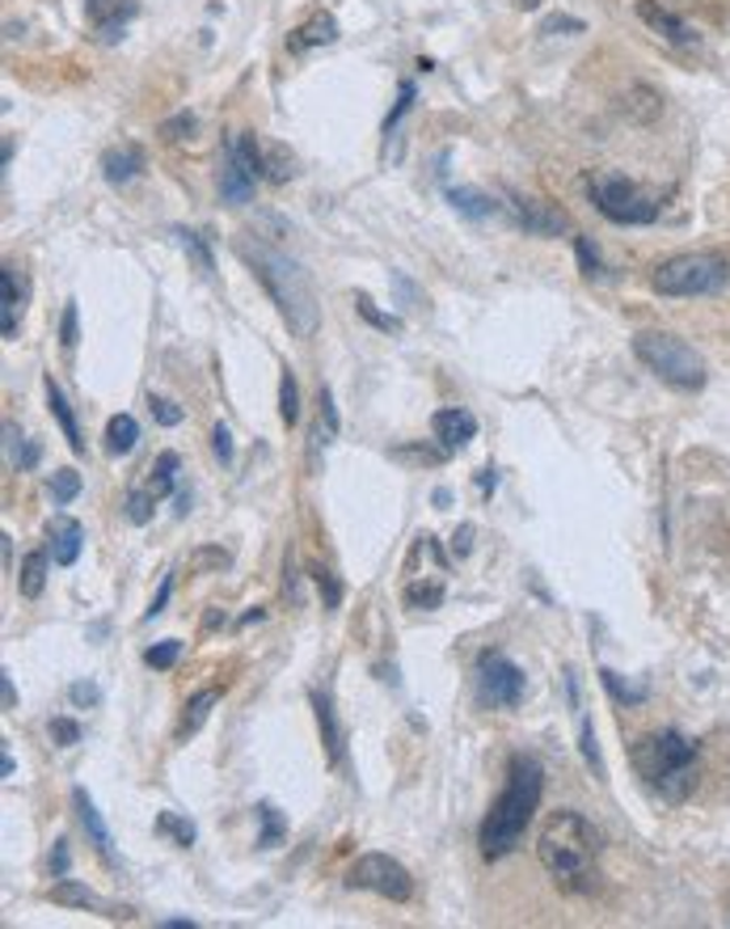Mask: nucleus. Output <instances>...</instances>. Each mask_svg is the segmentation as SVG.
Here are the masks:
<instances>
[{"instance_id":"obj_4","label":"nucleus","mask_w":730,"mask_h":929,"mask_svg":"<svg viewBox=\"0 0 730 929\" xmlns=\"http://www.w3.org/2000/svg\"><path fill=\"white\" fill-rule=\"evenodd\" d=\"M630 764L663 803H684L697 787V743L680 731H655L630 748Z\"/></svg>"},{"instance_id":"obj_49","label":"nucleus","mask_w":730,"mask_h":929,"mask_svg":"<svg viewBox=\"0 0 730 929\" xmlns=\"http://www.w3.org/2000/svg\"><path fill=\"white\" fill-rule=\"evenodd\" d=\"M182 131H194V115H173L169 123H161V140H182Z\"/></svg>"},{"instance_id":"obj_30","label":"nucleus","mask_w":730,"mask_h":929,"mask_svg":"<svg viewBox=\"0 0 730 929\" xmlns=\"http://www.w3.org/2000/svg\"><path fill=\"white\" fill-rule=\"evenodd\" d=\"M157 833L161 836H169V841H173V845H182V849H190V845H194V824H190L187 815H178V811H161V815H157Z\"/></svg>"},{"instance_id":"obj_32","label":"nucleus","mask_w":730,"mask_h":929,"mask_svg":"<svg viewBox=\"0 0 730 929\" xmlns=\"http://www.w3.org/2000/svg\"><path fill=\"white\" fill-rule=\"evenodd\" d=\"M258 849H275L283 841V833H287V820H283L279 811H275V803H258Z\"/></svg>"},{"instance_id":"obj_17","label":"nucleus","mask_w":730,"mask_h":929,"mask_svg":"<svg viewBox=\"0 0 730 929\" xmlns=\"http://www.w3.org/2000/svg\"><path fill=\"white\" fill-rule=\"evenodd\" d=\"M144 169V148L140 144H118V148H106L102 152V173H106V182L110 187H127V182H136Z\"/></svg>"},{"instance_id":"obj_40","label":"nucleus","mask_w":730,"mask_h":929,"mask_svg":"<svg viewBox=\"0 0 730 929\" xmlns=\"http://www.w3.org/2000/svg\"><path fill=\"white\" fill-rule=\"evenodd\" d=\"M410 106H414V85H410V81H401V85H398V106H393V115L384 119V136H393V131H398V123L410 115Z\"/></svg>"},{"instance_id":"obj_54","label":"nucleus","mask_w":730,"mask_h":929,"mask_svg":"<svg viewBox=\"0 0 730 929\" xmlns=\"http://www.w3.org/2000/svg\"><path fill=\"white\" fill-rule=\"evenodd\" d=\"M469 546H473V525H461V532H456L452 549H456V553H469Z\"/></svg>"},{"instance_id":"obj_29","label":"nucleus","mask_w":730,"mask_h":929,"mask_svg":"<svg viewBox=\"0 0 730 929\" xmlns=\"http://www.w3.org/2000/svg\"><path fill=\"white\" fill-rule=\"evenodd\" d=\"M4 440H9V461L18 465V469H34L39 465V444L34 440H22V431L13 427V423H4Z\"/></svg>"},{"instance_id":"obj_12","label":"nucleus","mask_w":730,"mask_h":929,"mask_svg":"<svg viewBox=\"0 0 730 929\" xmlns=\"http://www.w3.org/2000/svg\"><path fill=\"white\" fill-rule=\"evenodd\" d=\"M637 18L650 25L655 34H663L671 47H697V43H701L697 30L684 22V18H676L671 9H663L659 0H637Z\"/></svg>"},{"instance_id":"obj_39","label":"nucleus","mask_w":730,"mask_h":929,"mask_svg":"<svg viewBox=\"0 0 730 929\" xmlns=\"http://www.w3.org/2000/svg\"><path fill=\"white\" fill-rule=\"evenodd\" d=\"M313 583H317V592L326 597V609H338V604H342V583H338L326 567H313Z\"/></svg>"},{"instance_id":"obj_9","label":"nucleus","mask_w":730,"mask_h":929,"mask_svg":"<svg viewBox=\"0 0 730 929\" xmlns=\"http://www.w3.org/2000/svg\"><path fill=\"white\" fill-rule=\"evenodd\" d=\"M347 887H355V891H372V896L393 900V905H405V900L414 896L410 870H405L398 858H389V854H363V858H355V866L347 870Z\"/></svg>"},{"instance_id":"obj_20","label":"nucleus","mask_w":730,"mask_h":929,"mask_svg":"<svg viewBox=\"0 0 730 929\" xmlns=\"http://www.w3.org/2000/svg\"><path fill=\"white\" fill-rule=\"evenodd\" d=\"M22 287H18V271L4 266L0 271V334L18 338V321H22Z\"/></svg>"},{"instance_id":"obj_31","label":"nucleus","mask_w":730,"mask_h":929,"mask_svg":"<svg viewBox=\"0 0 730 929\" xmlns=\"http://www.w3.org/2000/svg\"><path fill=\"white\" fill-rule=\"evenodd\" d=\"M279 419L287 427L300 423V389H296V372L292 368H283L279 377Z\"/></svg>"},{"instance_id":"obj_8","label":"nucleus","mask_w":730,"mask_h":929,"mask_svg":"<svg viewBox=\"0 0 730 929\" xmlns=\"http://www.w3.org/2000/svg\"><path fill=\"white\" fill-rule=\"evenodd\" d=\"M258 178H266V152L258 148V140L250 131H233L224 144V169H220V194L241 208L254 199Z\"/></svg>"},{"instance_id":"obj_27","label":"nucleus","mask_w":730,"mask_h":929,"mask_svg":"<svg viewBox=\"0 0 730 929\" xmlns=\"http://www.w3.org/2000/svg\"><path fill=\"white\" fill-rule=\"evenodd\" d=\"M215 706H220V693L215 689H199L194 697L187 701V715H182V727H178V739L194 736L203 722H208V715H212Z\"/></svg>"},{"instance_id":"obj_43","label":"nucleus","mask_w":730,"mask_h":929,"mask_svg":"<svg viewBox=\"0 0 730 929\" xmlns=\"http://www.w3.org/2000/svg\"><path fill=\"white\" fill-rule=\"evenodd\" d=\"M266 178H271V182H287V178H292V157H287L283 148H271V152H266Z\"/></svg>"},{"instance_id":"obj_18","label":"nucleus","mask_w":730,"mask_h":929,"mask_svg":"<svg viewBox=\"0 0 730 929\" xmlns=\"http://www.w3.org/2000/svg\"><path fill=\"white\" fill-rule=\"evenodd\" d=\"M72 807H76V820H81V828L89 833V841H94L97 854H102L106 862L115 858V854H110V828H106V820L97 815L94 799H89V790H85V787L72 790Z\"/></svg>"},{"instance_id":"obj_53","label":"nucleus","mask_w":730,"mask_h":929,"mask_svg":"<svg viewBox=\"0 0 730 929\" xmlns=\"http://www.w3.org/2000/svg\"><path fill=\"white\" fill-rule=\"evenodd\" d=\"M558 30H570V34H583V22L579 18H549L541 25V34H558Z\"/></svg>"},{"instance_id":"obj_10","label":"nucleus","mask_w":730,"mask_h":929,"mask_svg":"<svg viewBox=\"0 0 730 929\" xmlns=\"http://www.w3.org/2000/svg\"><path fill=\"white\" fill-rule=\"evenodd\" d=\"M477 693H482L486 706L511 710V706L523 701V672H519L502 651H486V655L477 659Z\"/></svg>"},{"instance_id":"obj_44","label":"nucleus","mask_w":730,"mask_h":929,"mask_svg":"<svg viewBox=\"0 0 730 929\" xmlns=\"http://www.w3.org/2000/svg\"><path fill=\"white\" fill-rule=\"evenodd\" d=\"M574 254H579V266H583V275H588V279H595V275H600V254H595V245H591L588 237H574Z\"/></svg>"},{"instance_id":"obj_45","label":"nucleus","mask_w":730,"mask_h":929,"mask_svg":"<svg viewBox=\"0 0 730 929\" xmlns=\"http://www.w3.org/2000/svg\"><path fill=\"white\" fill-rule=\"evenodd\" d=\"M51 739H55L60 748H72V743H81V727H76L72 718H51Z\"/></svg>"},{"instance_id":"obj_47","label":"nucleus","mask_w":730,"mask_h":929,"mask_svg":"<svg viewBox=\"0 0 730 929\" xmlns=\"http://www.w3.org/2000/svg\"><path fill=\"white\" fill-rule=\"evenodd\" d=\"M68 697H72V706H97V701H102V689H97L94 680H76L68 689Z\"/></svg>"},{"instance_id":"obj_50","label":"nucleus","mask_w":730,"mask_h":929,"mask_svg":"<svg viewBox=\"0 0 730 929\" xmlns=\"http://www.w3.org/2000/svg\"><path fill=\"white\" fill-rule=\"evenodd\" d=\"M68 866H72L68 841L60 836V841H55V849H51V875H55V879H64V875H68Z\"/></svg>"},{"instance_id":"obj_36","label":"nucleus","mask_w":730,"mask_h":929,"mask_svg":"<svg viewBox=\"0 0 730 929\" xmlns=\"http://www.w3.org/2000/svg\"><path fill=\"white\" fill-rule=\"evenodd\" d=\"M76 495H81V474H76V469H60V474H51V499L60 503V507H68Z\"/></svg>"},{"instance_id":"obj_23","label":"nucleus","mask_w":730,"mask_h":929,"mask_svg":"<svg viewBox=\"0 0 730 929\" xmlns=\"http://www.w3.org/2000/svg\"><path fill=\"white\" fill-rule=\"evenodd\" d=\"M47 405H51V414H55V423H60V431H64V440H68V448L81 456L85 453V440H81V427H76V414H72L64 389L51 381V377H47Z\"/></svg>"},{"instance_id":"obj_21","label":"nucleus","mask_w":730,"mask_h":929,"mask_svg":"<svg viewBox=\"0 0 730 929\" xmlns=\"http://www.w3.org/2000/svg\"><path fill=\"white\" fill-rule=\"evenodd\" d=\"M178 469H182V461H178V453H161L157 461H152V469H148V477H144L136 490H140V495H144L148 503L166 499L169 490H173V482H178Z\"/></svg>"},{"instance_id":"obj_34","label":"nucleus","mask_w":730,"mask_h":929,"mask_svg":"<svg viewBox=\"0 0 730 929\" xmlns=\"http://www.w3.org/2000/svg\"><path fill=\"white\" fill-rule=\"evenodd\" d=\"M401 600H405L410 609H440V604H444V583H440V579H435V583H410Z\"/></svg>"},{"instance_id":"obj_16","label":"nucleus","mask_w":730,"mask_h":929,"mask_svg":"<svg viewBox=\"0 0 730 929\" xmlns=\"http://www.w3.org/2000/svg\"><path fill=\"white\" fill-rule=\"evenodd\" d=\"M81 541H85L81 520H72V516H55V520H51L47 549H51V562H55V567H72V562L81 558Z\"/></svg>"},{"instance_id":"obj_28","label":"nucleus","mask_w":730,"mask_h":929,"mask_svg":"<svg viewBox=\"0 0 730 929\" xmlns=\"http://www.w3.org/2000/svg\"><path fill=\"white\" fill-rule=\"evenodd\" d=\"M51 905H68V908H106L102 905V896L97 891H89L85 883H76V879H64L51 887Z\"/></svg>"},{"instance_id":"obj_35","label":"nucleus","mask_w":730,"mask_h":929,"mask_svg":"<svg viewBox=\"0 0 730 929\" xmlns=\"http://www.w3.org/2000/svg\"><path fill=\"white\" fill-rule=\"evenodd\" d=\"M600 680H604V689L613 693L616 701H625V706H637V701H646V689L642 685H630V680H621L613 667H600Z\"/></svg>"},{"instance_id":"obj_7","label":"nucleus","mask_w":730,"mask_h":929,"mask_svg":"<svg viewBox=\"0 0 730 929\" xmlns=\"http://www.w3.org/2000/svg\"><path fill=\"white\" fill-rule=\"evenodd\" d=\"M730 284V263L713 250H692L659 263L655 271V292L659 296H713Z\"/></svg>"},{"instance_id":"obj_57","label":"nucleus","mask_w":730,"mask_h":929,"mask_svg":"<svg viewBox=\"0 0 730 929\" xmlns=\"http://www.w3.org/2000/svg\"><path fill=\"white\" fill-rule=\"evenodd\" d=\"M516 4H519V9H541L544 0H516Z\"/></svg>"},{"instance_id":"obj_41","label":"nucleus","mask_w":730,"mask_h":929,"mask_svg":"<svg viewBox=\"0 0 730 929\" xmlns=\"http://www.w3.org/2000/svg\"><path fill=\"white\" fill-rule=\"evenodd\" d=\"M148 405H152V419H157L161 427H178V423L187 419V410L178 402H169V398H148Z\"/></svg>"},{"instance_id":"obj_15","label":"nucleus","mask_w":730,"mask_h":929,"mask_svg":"<svg viewBox=\"0 0 730 929\" xmlns=\"http://www.w3.org/2000/svg\"><path fill=\"white\" fill-rule=\"evenodd\" d=\"M313 710H317V727H321V743H326V757H330V764L338 769L342 764V757H347V731H342V722H338V715H334V701L326 689H313Z\"/></svg>"},{"instance_id":"obj_56","label":"nucleus","mask_w":730,"mask_h":929,"mask_svg":"<svg viewBox=\"0 0 730 929\" xmlns=\"http://www.w3.org/2000/svg\"><path fill=\"white\" fill-rule=\"evenodd\" d=\"M495 469H490V465H486V469H482V474H477V486H482V490H495Z\"/></svg>"},{"instance_id":"obj_38","label":"nucleus","mask_w":730,"mask_h":929,"mask_svg":"<svg viewBox=\"0 0 730 929\" xmlns=\"http://www.w3.org/2000/svg\"><path fill=\"white\" fill-rule=\"evenodd\" d=\"M178 237H182V250H187L190 258H194V266H199V275H212V254H208L203 237L190 233V229H178Z\"/></svg>"},{"instance_id":"obj_52","label":"nucleus","mask_w":730,"mask_h":929,"mask_svg":"<svg viewBox=\"0 0 730 929\" xmlns=\"http://www.w3.org/2000/svg\"><path fill=\"white\" fill-rule=\"evenodd\" d=\"M169 592H173V579H161V592H157V600H152V609H148V613H144V621H157L161 617V613H166V600H169Z\"/></svg>"},{"instance_id":"obj_33","label":"nucleus","mask_w":730,"mask_h":929,"mask_svg":"<svg viewBox=\"0 0 730 929\" xmlns=\"http://www.w3.org/2000/svg\"><path fill=\"white\" fill-rule=\"evenodd\" d=\"M355 309H359V317H363V321H372L377 330L401 334V317H393V313H380L377 305H372V296H368V292H359V296H355Z\"/></svg>"},{"instance_id":"obj_1","label":"nucleus","mask_w":730,"mask_h":929,"mask_svg":"<svg viewBox=\"0 0 730 929\" xmlns=\"http://www.w3.org/2000/svg\"><path fill=\"white\" fill-rule=\"evenodd\" d=\"M541 794H544V769L537 757H511L507 764V787L498 794L486 820H482V833H477V845H482V858H507L516 849L532 815L541 807Z\"/></svg>"},{"instance_id":"obj_46","label":"nucleus","mask_w":730,"mask_h":929,"mask_svg":"<svg viewBox=\"0 0 730 929\" xmlns=\"http://www.w3.org/2000/svg\"><path fill=\"white\" fill-rule=\"evenodd\" d=\"M583 761L595 769V778H604V761H600V743H595V731H591V722H583Z\"/></svg>"},{"instance_id":"obj_13","label":"nucleus","mask_w":730,"mask_h":929,"mask_svg":"<svg viewBox=\"0 0 730 929\" xmlns=\"http://www.w3.org/2000/svg\"><path fill=\"white\" fill-rule=\"evenodd\" d=\"M85 13H89L97 34L106 43H115V39H123V25L136 18V0H85Z\"/></svg>"},{"instance_id":"obj_55","label":"nucleus","mask_w":730,"mask_h":929,"mask_svg":"<svg viewBox=\"0 0 730 929\" xmlns=\"http://www.w3.org/2000/svg\"><path fill=\"white\" fill-rule=\"evenodd\" d=\"M0 689H4V710H13V706H18V693H13V680H9V672H0Z\"/></svg>"},{"instance_id":"obj_42","label":"nucleus","mask_w":730,"mask_h":929,"mask_svg":"<svg viewBox=\"0 0 730 929\" xmlns=\"http://www.w3.org/2000/svg\"><path fill=\"white\" fill-rule=\"evenodd\" d=\"M233 558L224 553V549H199L194 558H190V571H220V567H229Z\"/></svg>"},{"instance_id":"obj_48","label":"nucleus","mask_w":730,"mask_h":929,"mask_svg":"<svg viewBox=\"0 0 730 929\" xmlns=\"http://www.w3.org/2000/svg\"><path fill=\"white\" fill-rule=\"evenodd\" d=\"M212 453L220 456V465H233V435H229L224 423L212 431Z\"/></svg>"},{"instance_id":"obj_3","label":"nucleus","mask_w":730,"mask_h":929,"mask_svg":"<svg viewBox=\"0 0 730 929\" xmlns=\"http://www.w3.org/2000/svg\"><path fill=\"white\" fill-rule=\"evenodd\" d=\"M595 849H600V833L579 811H553L544 820L541 841H537V858H541L544 875L562 891L595 887Z\"/></svg>"},{"instance_id":"obj_24","label":"nucleus","mask_w":730,"mask_h":929,"mask_svg":"<svg viewBox=\"0 0 730 929\" xmlns=\"http://www.w3.org/2000/svg\"><path fill=\"white\" fill-rule=\"evenodd\" d=\"M47 562H51V549H30L18 571V588H22L25 600H39L43 588H47Z\"/></svg>"},{"instance_id":"obj_2","label":"nucleus","mask_w":730,"mask_h":929,"mask_svg":"<svg viewBox=\"0 0 730 929\" xmlns=\"http://www.w3.org/2000/svg\"><path fill=\"white\" fill-rule=\"evenodd\" d=\"M236 254L254 266V275L266 287V296L279 305L287 330L296 334V338H313L317 326H321V305H317L313 284H308V275L300 271V263L287 258L283 250H271L266 241H250V237L236 241Z\"/></svg>"},{"instance_id":"obj_11","label":"nucleus","mask_w":730,"mask_h":929,"mask_svg":"<svg viewBox=\"0 0 730 929\" xmlns=\"http://www.w3.org/2000/svg\"><path fill=\"white\" fill-rule=\"evenodd\" d=\"M431 435H435L440 453H461L473 435H477V419H473L469 410H461V405L435 410V419H431Z\"/></svg>"},{"instance_id":"obj_6","label":"nucleus","mask_w":730,"mask_h":929,"mask_svg":"<svg viewBox=\"0 0 730 929\" xmlns=\"http://www.w3.org/2000/svg\"><path fill=\"white\" fill-rule=\"evenodd\" d=\"M588 194L595 203V212L613 224H650L659 220L663 199L655 191H646L642 182L625 178V173H609V169H595L588 178Z\"/></svg>"},{"instance_id":"obj_19","label":"nucleus","mask_w":730,"mask_h":929,"mask_svg":"<svg viewBox=\"0 0 730 929\" xmlns=\"http://www.w3.org/2000/svg\"><path fill=\"white\" fill-rule=\"evenodd\" d=\"M334 39H338V22H334V13H317V18H308L305 25H296V30H292L287 51H292V55H300V51H308V47H330Z\"/></svg>"},{"instance_id":"obj_5","label":"nucleus","mask_w":730,"mask_h":929,"mask_svg":"<svg viewBox=\"0 0 730 929\" xmlns=\"http://www.w3.org/2000/svg\"><path fill=\"white\" fill-rule=\"evenodd\" d=\"M634 356L671 389H701L709 381V363L697 347L667 330H646L634 338Z\"/></svg>"},{"instance_id":"obj_26","label":"nucleus","mask_w":730,"mask_h":929,"mask_svg":"<svg viewBox=\"0 0 730 929\" xmlns=\"http://www.w3.org/2000/svg\"><path fill=\"white\" fill-rule=\"evenodd\" d=\"M136 440H140V423L131 414H115L106 423V453L110 456H127L136 448Z\"/></svg>"},{"instance_id":"obj_37","label":"nucleus","mask_w":730,"mask_h":929,"mask_svg":"<svg viewBox=\"0 0 730 929\" xmlns=\"http://www.w3.org/2000/svg\"><path fill=\"white\" fill-rule=\"evenodd\" d=\"M178 655H182V643H178V638H166V643H157V646H148V651H144V664L157 667V672H166V667L178 664Z\"/></svg>"},{"instance_id":"obj_14","label":"nucleus","mask_w":730,"mask_h":929,"mask_svg":"<svg viewBox=\"0 0 730 929\" xmlns=\"http://www.w3.org/2000/svg\"><path fill=\"white\" fill-rule=\"evenodd\" d=\"M511 215H516V224H523V233H537V237H558L565 229L562 212L544 208L537 199H519V194H511Z\"/></svg>"},{"instance_id":"obj_51","label":"nucleus","mask_w":730,"mask_h":929,"mask_svg":"<svg viewBox=\"0 0 730 929\" xmlns=\"http://www.w3.org/2000/svg\"><path fill=\"white\" fill-rule=\"evenodd\" d=\"M60 342H64V347H76V300H68V305H64V321H60Z\"/></svg>"},{"instance_id":"obj_25","label":"nucleus","mask_w":730,"mask_h":929,"mask_svg":"<svg viewBox=\"0 0 730 929\" xmlns=\"http://www.w3.org/2000/svg\"><path fill=\"white\" fill-rule=\"evenodd\" d=\"M448 203L465 215V220H486V215L498 212L495 199L486 191H477V187H448Z\"/></svg>"},{"instance_id":"obj_22","label":"nucleus","mask_w":730,"mask_h":929,"mask_svg":"<svg viewBox=\"0 0 730 929\" xmlns=\"http://www.w3.org/2000/svg\"><path fill=\"white\" fill-rule=\"evenodd\" d=\"M621 110H625V119L634 123H655L663 115V97L650 85H630L621 94Z\"/></svg>"}]
</instances>
